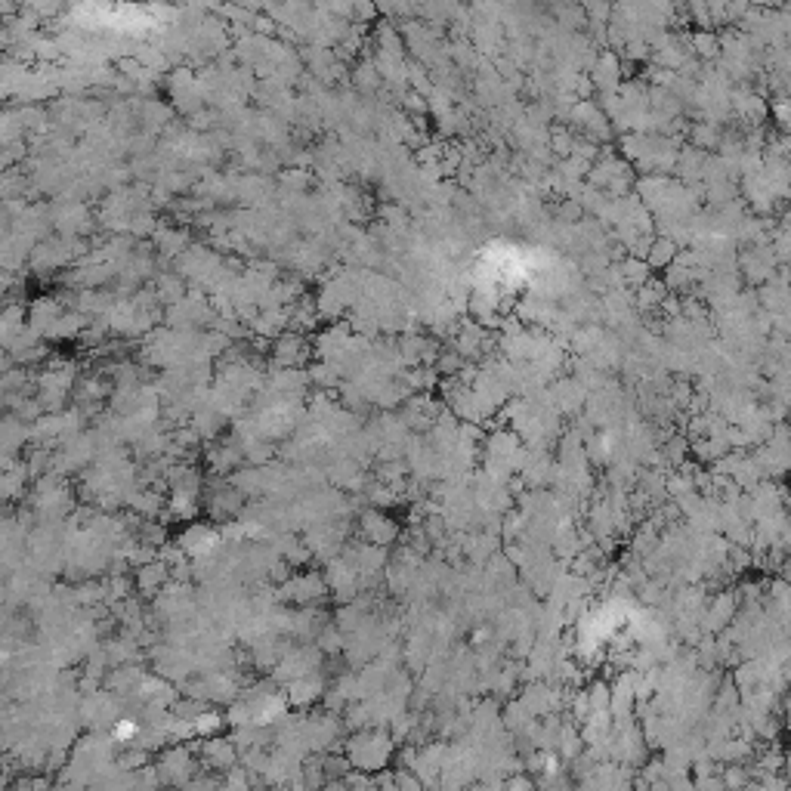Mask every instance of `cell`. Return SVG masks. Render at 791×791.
Here are the masks:
<instances>
[{
	"mask_svg": "<svg viewBox=\"0 0 791 791\" xmlns=\"http://www.w3.org/2000/svg\"><path fill=\"white\" fill-rule=\"evenodd\" d=\"M390 754H393V742L384 730H377V727H365L362 733H356L350 742H347V758L353 764V770H384L387 761H390Z\"/></svg>",
	"mask_w": 791,
	"mask_h": 791,
	"instance_id": "1",
	"label": "cell"
},
{
	"mask_svg": "<svg viewBox=\"0 0 791 791\" xmlns=\"http://www.w3.org/2000/svg\"><path fill=\"white\" fill-rule=\"evenodd\" d=\"M362 532L368 538V544H377V547H387L396 541L399 529L390 517H384V513H365V520H362Z\"/></svg>",
	"mask_w": 791,
	"mask_h": 791,
	"instance_id": "2",
	"label": "cell"
}]
</instances>
